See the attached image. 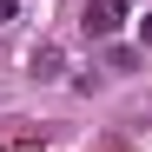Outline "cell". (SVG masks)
Instances as JSON below:
<instances>
[{"label": "cell", "mask_w": 152, "mask_h": 152, "mask_svg": "<svg viewBox=\"0 0 152 152\" xmlns=\"http://www.w3.org/2000/svg\"><path fill=\"white\" fill-rule=\"evenodd\" d=\"M7 13H13V0H0V20H7Z\"/></svg>", "instance_id": "cell-5"}, {"label": "cell", "mask_w": 152, "mask_h": 152, "mask_svg": "<svg viewBox=\"0 0 152 152\" xmlns=\"http://www.w3.org/2000/svg\"><path fill=\"white\" fill-rule=\"evenodd\" d=\"M106 66H113V73H132V66H139V53H132V46H113Z\"/></svg>", "instance_id": "cell-3"}, {"label": "cell", "mask_w": 152, "mask_h": 152, "mask_svg": "<svg viewBox=\"0 0 152 152\" xmlns=\"http://www.w3.org/2000/svg\"><path fill=\"white\" fill-rule=\"evenodd\" d=\"M139 40H145V46H152V13H145V20H139Z\"/></svg>", "instance_id": "cell-4"}, {"label": "cell", "mask_w": 152, "mask_h": 152, "mask_svg": "<svg viewBox=\"0 0 152 152\" xmlns=\"http://www.w3.org/2000/svg\"><path fill=\"white\" fill-rule=\"evenodd\" d=\"M119 20H126V0H86V33H99V40H106Z\"/></svg>", "instance_id": "cell-1"}, {"label": "cell", "mask_w": 152, "mask_h": 152, "mask_svg": "<svg viewBox=\"0 0 152 152\" xmlns=\"http://www.w3.org/2000/svg\"><path fill=\"white\" fill-rule=\"evenodd\" d=\"M33 80H60V46H40L33 53Z\"/></svg>", "instance_id": "cell-2"}]
</instances>
